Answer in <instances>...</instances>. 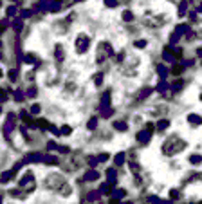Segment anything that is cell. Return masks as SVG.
Returning <instances> with one entry per match:
<instances>
[{"mask_svg": "<svg viewBox=\"0 0 202 204\" xmlns=\"http://www.w3.org/2000/svg\"><path fill=\"white\" fill-rule=\"evenodd\" d=\"M191 163H193V164L200 163V157H199V155H193V157H191Z\"/></svg>", "mask_w": 202, "mask_h": 204, "instance_id": "obj_5", "label": "cell"}, {"mask_svg": "<svg viewBox=\"0 0 202 204\" xmlns=\"http://www.w3.org/2000/svg\"><path fill=\"white\" fill-rule=\"evenodd\" d=\"M166 15H146L144 18H142V22H144V25H148V27H152V29H157V27H161V25H164L166 24Z\"/></svg>", "mask_w": 202, "mask_h": 204, "instance_id": "obj_2", "label": "cell"}, {"mask_svg": "<svg viewBox=\"0 0 202 204\" xmlns=\"http://www.w3.org/2000/svg\"><path fill=\"white\" fill-rule=\"evenodd\" d=\"M123 15H124V20H128V18H130V20H132V18H134V16H132V13H128V11H124V13H123Z\"/></svg>", "mask_w": 202, "mask_h": 204, "instance_id": "obj_6", "label": "cell"}, {"mask_svg": "<svg viewBox=\"0 0 202 204\" xmlns=\"http://www.w3.org/2000/svg\"><path fill=\"white\" fill-rule=\"evenodd\" d=\"M184 148H186V143L182 141L181 137H177V136L170 137L166 143L162 144V152H164L166 155H177V154L182 152Z\"/></svg>", "mask_w": 202, "mask_h": 204, "instance_id": "obj_1", "label": "cell"}, {"mask_svg": "<svg viewBox=\"0 0 202 204\" xmlns=\"http://www.w3.org/2000/svg\"><path fill=\"white\" fill-rule=\"evenodd\" d=\"M135 45H137V47H146V40H139V42H135Z\"/></svg>", "mask_w": 202, "mask_h": 204, "instance_id": "obj_4", "label": "cell"}, {"mask_svg": "<svg viewBox=\"0 0 202 204\" xmlns=\"http://www.w3.org/2000/svg\"><path fill=\"white\" fill-rule=\"evenodd\" d=\"M88 49V36L87 35H80L76 40V51L78 53H85Z\"/></svg>", "mask_w": 202, "mask_h": 204, "instance_id": "obj_3", "label": "cell"}]
</instances>
